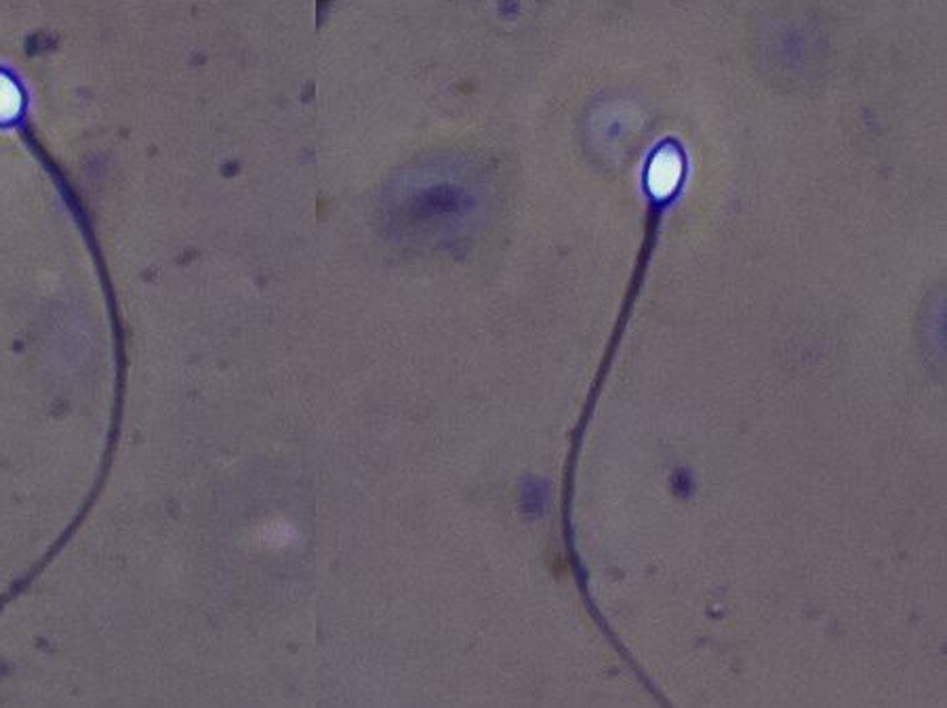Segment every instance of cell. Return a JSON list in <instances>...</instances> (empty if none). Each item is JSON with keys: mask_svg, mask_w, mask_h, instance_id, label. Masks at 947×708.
Returning <instances> with one entry per match:
<instances>
[{"mask_svg": "<svg viewBox=\"0 0 947 708\" xmlns=\"http://www.w3.org/2000/svg\"><path fill=\"white\" fill-rule=\"evenodd\" d=\"M682 158L681 154L672 146H665L660 149L646 173V184L655 198H667L674 194V189L678 187L682 179Z\"/></svg>", "mask_w": 947, "mask_h": 708, "instance_id": "obj_1", "label": "cell"}, {"mask_svg": "<svg viewBox=\"0 0 947 708\" xmlns=\"http://www.w3.org/2000/svg\"><path fill=\"white\" fill-rule=\"evenodd\" d=\"M19 110L18 85L9 76L0 75V120L16 116Z\"/></svg>", "mask_w": 947, "mask_h": 708, "instance_id": "obj_2", "label": "cell"}]
</instances>
